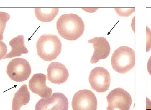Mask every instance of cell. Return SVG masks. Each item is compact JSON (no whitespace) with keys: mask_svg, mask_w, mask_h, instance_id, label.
I'll use <instances>...</instances> for the list:
<instances>
[{"mask_svg":"<svg viewBox=\"0 0 151 110\" xmlns=\"http://www.w3.org/2000/svg\"><path fill=\"white\" fill-rule=\"evenodd\" d=\"M9 44L11 49L3 59L20 56L23 54L28 53V50L25 45L24 36L22 35H18L12 38L9 41Z\"/></svg>","mask_w":151,"mask_h":110,"instance_id":"12","label":"cell"},{"mask_svg":"<svg viewBox=\"0 0 151 110\" xmlns=\"http://www.w3.org/2000/svg\"><path fill=\"white\" fill-rule=\"evenodd\" d=\"M58 34L63 38L73 41L82 35L85 25L82 19L78 15L70 13L62 15L56 22Z\"/></svg>","mask_w":151,"mask_h":110,"instance_id":"1","label":"cell"},{"mask_svg":"<svg viewBox=\"0 0 151 110\" xmlns=\"http://www.w3.org/2000/svg\"><path fill=\"white\" fill-rule=\"evenodd\" d=\"M147 70L151 76V56L149 58L147 64Z\"/></svg>","mask_w":151,"mask_h":110,"instance_id":"15","label":"cell"},{"mask_svg":"<svg viewBox=\"0 0 151 110\" xmlns=\"http://www.w3.org/2000/svg\"><path fill=\"white\" fill-rule=\"evenodd\" d=\"M111 63L113 69L117 72L122 74L128 72L135 66L134 51L128 46L119 47L113 53Z\"/></svg>","mask_w":151,"mask_h":110,"instance_id":"3","label":"cell"},{"mask_svg":"<svg viewBox=\"0 0 151 110\" xmlns=\"http://www.w3.org/2000/svg\"><path fill=\"white\" fill-rule=\"evenodd\" d=\"M36 48L40 58L45 61H51L55 59L61 53L62 43L56 35L44 34L38 40Z\"/></svg>","mask_w":151,"mask_h":110,"instance_id":"2","label":"cell"},{"mask_svg":"<svg viewBox=\"0 0 151 110\" xmlns=\"http://www.w3.org/2000/svg\"><path fill=\"white\" fill-rule=\"evenodd\" d=\"M108 110L118 109L121 110H129L132 102L130 95L121 88H117L111 91L106 96Z\"/></svg>","mask_w":151,"mask_h":110,"instance_id":"5","label":"cell"},{"mask_svg":"<svg viewBox=\"0 0 151 110\" xmlns=\"http://www.w3.org/2000/svg\"><path fill=\"white\" fill-rule=\"evenodd\" d=\"M88 80L91 88L98 93H104L109 90L111 83V77L105 68L98 67L90 72Z\"/></svg>","mask_w":151,"mask_h":110,"instance_id":"6","label":"cell"},{"mask_svg":"<svg viewBox=\"0 0 151 110\" xmlns=\"http://www.w3.org/2000/svg\"><path fill=\"white\" fill-rule=\"evenodd\" d=\"M30 94L27 85L25 84L21 86L15 93L13 98L12 110H19L23 105L29 102Z\"/></svg>","mask_w":151,"mask_h":110,"instance_id":"13","label":"cell"},{"mask_svg":"<svg viewBox=\"0 0 151 110\" xmlns=\"http://www.w3.org/2000/svg\"><path fill=\"white\" fill-rule=\"evenodd\" d=\"M92 43L94 51L91 59L92 64L96 63L100 60L107 58L110 52V46L107 39L104 37H96L88 41Z\"/></svg>","mask_w":151,"mask_h":110,"instance_id":"10","label":"cell"},{"mask_svg":"<svg viewBox=\"0 0 151 110\" xmlns=\"http://www.w3.org/2000/svg\"><path fill=\"white\" fill-rule=\"evenodd\" d=\"M71 105L74 110H96L97 101L95 94L92 91L83 89L74 94Z\"/></svg>","mask_w":151,"mask_h":110,"instance_id":"7","label":"cell"},{"mask_svg":"<svg viewBox=\"0 0 151 110\" xmlns=\"http://www.w3.org/2000/svg\"><path fill=\"white\" fill-rule=\"evenodd\" d=\"M47 77L51 82L60 85L65 82L69 76L68 71L63 64L58 62H51L47 69Z\"/></svg>","mask_w":151,"mask_h":110,"instance_id":"11","label":"cell"},{"mask_svg":"<svg viewBox=\"0 0 151 110\" xmlns=\"http://www.w3.org/2000/svg\"><path fill=\"white\" fill-rule=\"evenodd\" d=\"M69 103L63 93L56 92L50 97L40 99L35 105V110H68Z\"/></svg>","mask_w":151,"mask_h":110,"instance_id":"8","label":"cell"},{"mask_svg":"<svg viewBox=\"0 0 151 110\" xmlns=\"http://www.w3.org/2000/svg\"><path fill=\"white\" fill-rule=\"evenodd\" d=\"M46 77L42 73H36L32 76L29 82V87L33 93L41 98H46L52 95V89L46 85Z\"/></svg>","mask_w":151,"mask_h":110,"instance_id":"9","label":"cell"},{"mask_svg":"<svg viewBox=\"0 0 151 110\" xmlns=\"http://www.w3.org/2000/svg\"><path fill=\"white\" fill-rule=\"evenodd\" d=\"M59 8H39L34 9L35 15L39 20L48 22L52 21L57 15Z\"/></svg>","mask_w":151,"mask_h":110,"instance_id":"14","label":"cell"},{"mask_svg":"<svg viewBox=\"0 0 151 110\" xmlns=\"http://www.w3.org/2000/svg\"><path fill=\"white\" fill-rule=\"evenodd\" d=\"M6 73L12 80L22 82L28 79L31 73V66L26 59L21 58L12 59L8 64Z\"/></svg>","mask_w":151,"mask_h":110,"instance_id":"4","label":"cell"}]
</instances>
